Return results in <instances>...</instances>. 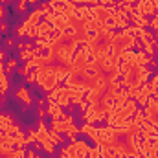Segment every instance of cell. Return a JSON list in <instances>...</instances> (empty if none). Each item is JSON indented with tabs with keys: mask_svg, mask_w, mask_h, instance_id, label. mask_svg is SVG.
Instances as JSON below:
<instances>
[{
	"mask_svg": "<svg viewBox=\"0 0 158 158\" xmlns=\"http://www.w3.org/2000/svg\"><path fill=\"white\" fill-rule=\"evenodd\" d=\"M90 145L86 142H72L68 147H63L61 151V158H88V153H90Z\"/></svg>",
	"mask_w": 158,
	"mask_h": 158,
	"instance_id": "cell-1",
	"label": "cell"
},
{
	"mask_svg": "<svg viewBox=\"0 0 158 158\" xmlns=\"http://www.w3.org/2000/svg\"><path fill=\"white\" fill-rule=\"evenodd\" d=\"M44 13H46V11H44L42 7L35 9V11H31V13H30V17L26 19V22H24V24L17 30V35H19V37H20V35H28V31H31L33 28H37L40 22H42Z\"/></svg>",
	"mask_w": 158,
	"mask_h": 158,
	"instance_id": "cell-2",
	"label": "cell"
},
{
	"mask_svg": "<svg viewBox=\"0 0 158 158\" xmlns=\"http://www.w3.org/2000/svg\"><path fill=\"white\" fill-rule=\"evenodd\" d=\"M35 142L42 145V149H44L46 153H53V151H55V143L52 142L50 131L46 129V123H44V121H39V131L35 132Z\"/></svg>",
	"mask_w": 158,
	"mask_h": 158,
	"instance_id": "cell-3",
	"label": "cell"
},
{
	"mask_svg": "<svg viewBox=\"0 0 158 158\" xmlns=\"http://www.w3.org/2000/svg\"><path fill=\"white\" fill-rule=\"evenodd\" d=\"M151 96H153L151 86H149V85H143V86H140L136 99H138V103H140V105H147V101H149V98H151Z\"/></svg>",
	"mask_w": 158,
	"mask_h": 158,
	"instance_id": "cell-4",
	"label": "cell"
},
{
	"mask_svg": "<svg viewBox=\"0 0 158 158\" xmlns=\"http://www.w3.org/2000/svg\"><path fill=\"white\" fill-rule=\"evenodd\" d=\"M17 98H19V99H22L26 105H31V101H33V99H31V96H30V92H28V88H24V86L17 90Z\"/></svg>",
	"mask_w": 158,
	"mask_h": 158,
	"instance_id": "cell-5",
	"label": "cell"
},
{
	"mask_svg": "<svg viewBox=\"0 0 158 158\" xmlns=\"http://www.w3.org/2000/svg\"><path fill=\"white\" fill-rule=\"evenodd\" d=\"M50 138H52V142H53V143H61V142H63V136H61L57 131H53V129L50 131Z\"/></svg>",
	"mask_w": 158,
	"mask_h": 158,
	"instance_id": "cell-6",
	"label": "cell"
},
{
	"mask_svg": "<svg viewBox=\"0 0 158 158\" xmlns=\"http://www.w3.org/2000/svg\"><path fill=\"white\" fill-rule=\"evenodd\" d=\"M15 66H17V61H15V59H11V61L7 63V66H6V74L13 72V70H15Z\"/></svg>",
	"mask_w": 158,
	"mask_h": 158,
	"instance_id": "cell-7",
	"label": "cell"
},
{
	"mask_svg": "<svg viewBox=\"0 0 158 158\" xmlns=\"http://www.w3.org/2000/svg\"><path fill=\"white\" fill-rule=\"evenodd\" d=\"M26 2H28V0H19V6H17L19 11H26Z\"/></svg>",
	"mask_w": 158,
	"mask_h": 158,
	"instance_id": "cell-8",
	"label": "cell"
},
{
	"mask_svg": "<svg viewBox=\"0 0 158 158\" xmlns=\"http://www.w3.org/2000/svg\"><path fill=\"white\" fill-rule=\"evenodd\" d=\"M155 50H156V53H158V46H156V48H155Z\"/></svg>",
	"mask_w": 158,
	"mask_h": 158,
	"instance_id": "cell-9",
	"label": "cell"
}]
</instances>
